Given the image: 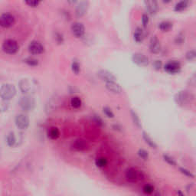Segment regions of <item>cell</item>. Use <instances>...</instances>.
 Listing matches in <instances>:
<instances>
[{
	"label": "cell",
	"mask_w": 196,
	"mask_h": 196,
	"mask_svg": "<svg viewBox=\"0 0 196 196\" xmlns=\"http://www.w3.org/2000/svg\"><path fill=\"white\" fill-rule=\"evenodd\" d=\"M195 99V96L189 90H181L179 91L174 97V100L176 104L180 107H184L186 105L192 103Z\"/></svg>",
	"instance_id": "1"
},
{
	"label": "cell",
	"mask_w": 196,
	"mask_h": 196,
	"mask_svg": "<svg viewBox=\"0 0 196 196\" xmlns=\"http://www.w3.org/2000/svg\"><path fill=\"white\" fill-rule=\"evenodd\" d=\"M16 94V88L13 84H4L0 88V97L3 101H9Z\"/></svg>",
	"instance_id": "2"
},
{
	"label": "cell",
	"mask_w": 196,
	"mask_h": 196,
	"mask_svg": "<svg viewBox=\"0 0 196 196\" xmlns=\"http://www.w3.org/2000/svg\"><path fill=\"white\" fill-rule=\"evenodd\" d=\"M21 109L25 112H31L35 108V100L31 95H25L22 97L19 101Z\"/></svg>",
	"instance_id": "3"
},
{
	"label": "cell",
	"mask_w": 196,
	"mask_h": 196,
	"mask_svg": "<svg viewBox=\"0 0 196 196\" xmlns=\"http://www.w3.org/2000/svg\"><path fill=\"white\" fill-rule=\"evenodd\" d=\"M19 49V46L17 42L13 39H7L2 44V50L4 52L9 55H14L17 53Z\"/></svg>",
	"instance_id": "4"
},
{
	"label": "cell",
	"mask_w": 196,
	"mask_h": 196,
	"mask_svg": "<svg viewBox=\"0 0 196 196\" xmlns=\"http://www.w3.org/2000/svg\"><path fill=\"white\" fill-rule=\"evenodd\" d=\"M15 126L19 128V130H27L30 124V120L28 115L24 114V113H20V114L16 115L15 118Z\"/></svg>",
	"instance_id": "5"
},
{
	"label": "cell",
	"mask_w": 196,
	"mask_h": 196,
	"mask_svg": "<svg viewBox=\"0 0 196 196\" xmlns=\"http://www.w3.org/2000/svg\"><path fill=\"white\" fill-rule=\"evenodd\" d=\"M163 68L164 70L168 74H175L180 72L182 66L180 62L178 61H169L164 65Z\"/></svg>",
	"instance_id": "6"
},
{
	"label": "cell",
	"mask_w": 196,
	"mask_h": 196,
	"mask_svg": "<svg viewBox=\"0 0 196 196\" xmlns=\"http://www.w3.org/2000/svg\"><path fill=\"white\" fill-rule=\"evenodd\" d=\"M132 61L135 65L139 67H146L149 64V60L148 57L140 52L133 54L132 56Z\"/></svg>",
	"instance_id": "7"
},
{
	"label": "cell",
	"mask_w": 196,
	"mask_h": 196,
	"mask_svg": "<svg viewBox=\"0 0 196 196\" xmlns=\"http://www.w3.org/2000/svg\"><path fill=\"white\" fill-rule=\"evenodd\" d=\"M15 19L9 13H4L0 15V26L2 28H10L15 24Z\"/></svg>",
	"instance_id": "8"
},
{
	"label": "cell",
	"mask_w": 196,
	"mask_h": 196,
	"mask_svg": "<svg viewBox=\"0 0 196 196\" xmlns=\"http://www.w3.org/2000/svg\"><path fill=\"white\" fill-rule=\"evenodd\" d=\"M70 30H71L72 34L78 38L84 37V34H85L84 25H83V23L79 22L73 23L71 25V27H70Z\"/></svg>",
	"instance_id": "9"
},
{
	"label": "cell",
	"mask_w": 196,
	"mask_h": 196,
	"mask_svg": "<svg viewBox=\"0 0 196 196\" xmlns=\"http://www.w3.org/2000/svg\"><path fill=\"white\" fill-rule=\"evenodd\" d=\"M29 48V52L32 55H41V54H42L45 52L44 45L41 42H38V41L31 42L29 43V48Z\"/></svg>",
	"instance_id": "10"
},
{
	"label": "cell",
	"mask_w": 196,
	"mask_h": 196,
	"mask_svg": "<svg viewBox=\"0 0 196 196\" xmlns=\"http://www.w3.org/2000/svg\"><path fill=\"white\" fill-rule=\"evenodd\" d=\"M97 76L98 78L102 80L103 81H104L105 83L110 81H116V78L114 74H113L112 72H111L110 70H105V69H101L97 72Z\"/></svg>",
	"instance_id": "11"
},
{
	"label": "cell",
	"mask_w": 196,
	"mask_h": 196,
	"mask_svg": "<svg viewBox=\"0 0 196 196\" xmlns=\"http://www.w3.org/2000/svg\"><path fill=\"white\" fill-rule=\"evenodd\" d=\"M144 6L147 12V15H150L152 16L156 15L159 10L158 2L154 0L144 1Z\"/></svg>",
	"instance_id": "12"
},
{
	"label": "cell",
	"mask_w": 196,
	"mask_h": 196,
	"mask_svg": "<svg viewBox=\"0 0 196 196\" xmlns=\"http://www.w3.org/2000/svg\"><path fill=\"white\" fill-rule=\"evenodd\" d=\"M89 9V2L88 1H82L77 5L75 13L78 17H83L87 14Z\"/></svg>",
	"instance_id": "13"
},
{
	"label": "cell",
	"mask_w": 196,
	"mask_h": 196,
	"mask_svg": "<svg viewBox=\"0 0 196 196\" xmlns=\"http://www.w3.org/2000/svg\"><path fill=\"white\" fill-rule=\"evenodd\" d=\"M149 52L152 54H158L161 52L162 45L160 43L159 38L154 35L152 36L150 39L149 42Z\"/></svg>",
	"instance_id": "14"
},
{
	"label": "cell",
	"mask_w": 196,
	"mask_h": 196,
	"mask_svg": "<svg viewBox=\"0 0 196 196\" xmlns=\"http://www.w3.org/2000/svg\"><path fill=\"white\" fill-rule=\"evenodd\" d=\"M105 87L109 91L114 94H120L122 92L121 86L117 83V81H110L105 83Z\"/></svg>",
	"instance_id": "15"
},
{
	"label": "cell",
	"mask_w": 196,
	"mask_h": 196,
	"mask_svg": "<svg viewBox=\"0 0 196 196\" xmlns=\"http://www.w3.org/2000/svg\"><path fill=\"white\" fill-rule=\"evenodd\" d=\"M125 176H126V179H127L128 181L134 182H136L139 179V172L135 169L134 168H129L126 169Z\"/></svg>",
	"instance_id": "16"
},
{
	"label": "cell",
	"mask_w": 196,
	"mask_h": 196,
	"mask_svg": "<svg viewBox=\"0 0 196 196\" xmlns=\"http://www.w3.org/2000/svg\"><path fill=\"white\" fill-rule=\"evenodd\" d=\"M19 87L20 90L22 93H28L31 90L32 88V84L29 79L25 78V79H22L19 83Z\"/></svg>",
	"instance_id": "17"
},
{
	"label": "cell",
	"mask_w": 196,
	"mask_h": 196,
	"mask_svg": "<svg viewBox=\"0 0 196 196\" xmlns=\"http://www.w3.org/2000/svg\"><path fill=\"white\" fill-rule=\"evenodd\" d=\"M133 38L136 43H142L145 38V34L143 29L140 27L136 28L134 33H133Z\"/></svg>",
	"instance_id": "18"
},
{
	"label": "cell",
	"mask_w": 196,
	"mask_h": 196,
	"mask_svg": "<svg viewBox=\"0 0 196 196\" xmlns=\"http://www.w3.org/2000/svg\"><path fill=\"white\" fill-rule=\"evenodd\" d=\"M142 136H143V140L145 141V143H146L150 147V148L157 149L158 146H157V144L156 143V142H155V141L152 139V137L149 135L146 132L143 131V133H142Z\"/></svg>",
	"instance_id": "19"
},
{
	"label": "cell",
	"mask_w": 196,
	"mask_h": 196,
	"mask_svg": "<svg viewBox=\"0 0 196 196\" xmlns=\"http://www.w3.org/2000/svg\"><path fill=\"white\" fill-rule=\"evenodd\" d=\"M87 147H88V145H87V143H86L84 139H76V140L73 143V148H74V149H76V150H84V149H87Z\"/></svg>",
	"instance_id": "20"
},
{
	"label": "cell",
	"mask_w": 196,
	"mask_h": 196,
	"mask_svg": "<svg viewBox=\"0 0 196 196\" xmlns=\"http://www.w3.org/2000/svg\"><path fill=\"white\" fill-rule=\"evenodd\" d=\"M189 6V1L188 0H182L180 2H177L175 4V7H174V11L179 12V11H182Z\"/></svg>",
	"instance_id": "21"
},
{
	"label": "cell",
	"mask_w": 196,
	"mask_h": 196,
	"mask_svg": "<svg viewBox=\"0 0 196 196\" xmlns=\"http://www.w3.org/2000/svg\"><path fill=\"white\" fill-rule=\"evenodd\" d=\"M130 116H131V119L133 120V124L136 126L137 128H142V123H141V120L139 118V115L133 110H130Z\"/></svg>",
	"instance_id": "22"
},
{
	"label": "cell",
	"mask_w": 196,
	"mask_h": 196,
	"mask_svg": "<svg viewBox=\"0 0 196 196\" xmlns=\"http://www.w3.org/2000/svg\"><path fill=\"white\" fill-rule=\"evenodd\" d=\"M172 23L169 21H163L162 22H160L159 24V30H161L162 32H169V31L171 30L172 29Z\"/></svg>",
	"instance_id": "23"
},
{
	"label": "cell",
	"mask_w": 196,
	"mask_h": 196,
	"mask_svg": "<svg viewBox=\"0 0 196 196\" xmlns=\"http://www.w3.org/2000/svg\"><path fill=\"white\" fill-rule=\"evenodd\" d=\"M16 137H15V133L13 132H10L9 134L7 135L6 137V143L7 145L10 147H13L15 146V144H16Z\"/></svg>",
	"instance_id": "24"
},
{
	"label": "cell",
	"mask_w": 196,
	"mask_h": 196,
	"mask_svg": "<svg viewBox=\"0 0 196 196\" xmlns=\"http://www.w3.org/2000/svg\"><path fill=\"white\" fill-rule=\"evenodd\" d=\"M48 135L51 139H57L60 136V131L57 127H52L48 130Z\"/></svg>",
	"instance_id": "25"
},
{
	"label": "cell",
	"mask_w": 196,
	"mask_h": 196,
	"mask_svg": "<svg viewBox=\"0 0 196 196\" xmlns=\"http://www.w3.org/2000/svg\"><path fill=\"white\" fill-rule=\"evenodd\" d=\"M108 160L105 157H98L95 160V165L98 168H104L107 166Z\"/></svg>",
	"instance_id": "26"
},
{
	"label": "cell",
	"mask_w": 196,
	"mask_h": 196,
	"mask_svg": "<svg viewBox=\"0 0 196 196\" xmlns=\"http://www.w3.org/2000/svg\"><path fill=\"white\" fill-rule=\"evenodd\" d=\"M70 105L73 108L78 109L81 107L82 105V101L80 100V97H74L70 100Z\"/></svg>",
	"instance_id": "27"
},
{
	"label": "cell",
	"mask_w": 196,
	"mask_h": 196,
	"mask_svg": "<svg viewBox=\"0 0 196 196\" xmlns=\"http://www.w3.org/2000/svg\"><path fill=\"white\" fill-rule=\"evenodd\" d=\"M185 35L183 32H179V34L175 36V43L177 45H182L185 43Z\"/></svg>",
	"instance_id": "28"
},
{
	"label": "cell",
	"mask_w": 196,
	"mask_h": 196,
	"mask_svg": "<svg viewBox=\"0 0 196 196\" xmlns=\"http://www.w3.org/2000/svg\"><path fill=\"white\" fill-rule=\"evenodd\" d=\"M23 61H24L27 65H29V66L30 67H37L38 65V64H39V62H38V61L36 58H34V57H26V58L24 59Z\"/></svg>",
	"instance_id": "29"
},
{
	"label": "cell",
	"mask_w": 196,
	"mask_h": 196,
	"mask_svg": "<svg viewBox=\"0 0 196 196\" xmlns=\"http://www.w3.org/2000/svg\"><path fill=\"white\" fill-rule=\"evenodd\" d=\"M71 70L76 75L80 74V65L78 61L76 60H73L72 63H71Z\"/></svg>",
	"instance_id": "30"
},
{
	"label": "cell",
	"mask_w": 196,
	"mask_h": 196,
	"mask_svg": "<svg viewBox=\"0 0 196 196\" xmlns=\"http://www.w3.org/2000/svg\"><path fill=\"white\" fill-rule=\"evenodd\" d=\"M162 158H163L164 161L167 162V163L169 164V165H170V166H176V162H175V160L173 158H172L171 156H169V155L163 154L162 155Z\"/></svg>",
	"instance_id": "31"
},
{
	"label": "cell",
	"mask_w": 196,
	"mask_h": 196,
	"mask_svg": "<svg viewBox=\"0 0 196 196\" xmlns=\"http://www.w3.org/2000/svg\"><path fill=\"white\" fill-rule=\"evenodd\" d=\"M179 171H180V172H181L182 175H185L186 177H189L190 178V179H193V178H195L194 174H193L191 171H189V169H185V168L179 167Z\"/></svg>",
	"instance_id": "32"
},
{
	"label": "cell",
	"mask_w": 196,
	"mask_h": 196,
	"mask_svg": "<svg viewBox=\"0 0 196 196\" xmlns=\"http://www.w3.org/2000/svg\"><path fill=\"white\" fill-rule=\"evenodd\" d=\"M137 154H138L139 158L143 160H147L149 159V152L143 149H139L137 152Z\"/></svg>",
	"instance_id": "33"
},
{
	"label": "cell",
	"mask_w": 196,
	"mask_h": 196,
	"mask_svg": "<svg viewBox=\"0 0 196 196\" xmlns=\"http://www.w3.org/2000/svg\"><path fill=\"white\" fill-rule=\"evenodd\" d=\"M143 192L146 193V194L150 195L154 192V186L151 184H146L143 186Z\"/></svg>",
	"instance_id": "34"
},
{
	"label": "cell",
	"mask_w": 196,
	"mask_h": 196,
	"mask_svg": "<svg viewBox=\"0 0 196 196\" xmlns=\"http://www.w3.org/2000/svg\"><path fill=\"white\" fill-rule=\"evenodd\" d=\"M196 57V52L195 50H190L185 54V58L188 61H193Z\"/></svg>",
	"instance_id": "35"
},
{
	"label": "cell",
	"mask_w": 196,
	"mask_h": 196,
	"mask_svg": "<svg viewBox=\"0 0 196 196\" xmlns=\"http://www.w3.org/2000/svg\"><path fill=\"white\" fill-rule=\"evenodd\" d=\"M55 42H57L58 45L63 44L64 42H65V38H64L63 34H61L60 32H56L55 33Z\"/></svg>",
	"instance_id": "36"
},
{
	"label": "cell",
	"mask_w": 196,
	"mask_h": 196,
	"mask_svg": "<svg viewBox=\"0 0 196 196\" xmlns=\"http://www.w3.org/2000/svg\"><path fill=\"white\" fill-rule=\"evenodd\" d=\"M103 113H104L105 115H106V116H107L108 118H113L114 117V113H113V112L112 111V110H111L110 107H104L103 108Z\"/></svg>",
	"instance_id": "37"
},
{
	"label": "cell",
	"mask_w": 196,
	"mask_h": 196,
	"mask_svg": "<svg viewBox=\"0 0 196 196\" xmlns=\"http://www.w3.org/2000/svg\"><path fill=\"white\" fill-rule=\"evenodd\" d=\"M93 120L94 121V123H96V124H97L98 126H103L104 125V121L102 118H101V116H99V115L97 114H94L93 116Z\"/></svg>",
	"instance_id": "38"
},
{
	"label": "cell",
	"mask_w": 196,
	"mask_h": 196,
	"mask_svg": "<svg viewBox=\"0 0 196 196\" xmlns=\"http://www.w3.org/2000/svg\"><path fill=\"white\" fill-rule=\"evenodd\" d=\"M152 67H153V68L156 70H159L162 67V61H160V60H156V61H153V63H152Z\"/></svg>",
	"instance_id": "39"
},
{
	"label": "cell",
	"mask_w": 196,
	"mask_h": 196,
	"mask_svg": "<svg viewBox=\"0 0 196 196\" xmlns=\"http://www.w3.org/2000/svg\"><path fill=\"white\" fill-rule=\"evenodd\" d=\"M149 19V15L147 14L144 13L142 15V19H141V22H142V25L143 27H146L148 25Z\"/></svg>",
	"instance_id": "40"
},
{
	"label": "cell",
	"mask_w": 196,
	"mask_h": 196,
	"mask_svg": "<svg viewBox=\"0 0 196 196\" xmlns=\"http://www.w3.org/2000/svg\"><path fill=\"white\" fill-rule=\"evenodd\" d=\"M25 4H27L30 7H37L40 4V2L39 1H26Z\"/></svg>",
	"instance_id": "41"
},
{
	"label": "cell",
	"mask_w": 196,
	"mask_h": 196,
	"mask_svg": "<svg viewBox=\"0 0 196 196\" xmlns=\"http://www.w3.org/2000/svg\"><path fill=\"white\" fill-rule=\"evenodd\" d=\"M113 129L116 131L118 132H122L123 131V127L120 126V124H114V125H113Z\"/></svg>",
	"instance_id": "42"
},
{
	"label": "cell",
	"mask_w": 196,
	"mask_h": 196,
	"mask_svg": "<svg viewBox=\"0 0 196 196\" xmlns=\"http://www.w3.org/2000/svg\"><path fill=\"white\" fill-rule=\"evenodd\" d=\"M189 82H190L189 84L192 86V87H194V86L195 85V74H193L192 77L191 78V80H189Z\"/></svg>",
	"instance_id": "43"
},
{
	"label": "cell",
	"mask_w": 196,
	"mask_h": 196,
	"mask_svg": "<svg viewBox=\"0 0 196 196\" xmlns=\"http://www.w3.org/2000/svg\"><path fill=\"white\" fill-rule=\"evenodd\" d=\"M176 192H177L178 196H185V194H184L181 190H179V189H178V190L176 191Z\"/></svg>",
	"instance_id": "44"
},
{
	"label": "cell",
	"mask_w": 196,
	"mask_h": 196,
	"mask_svg": "<svg viewBox=\"0 0 196 196\" xmlns=\"http://www.w3.org/2000/svg\"><path fill=\"white\" fill-rule=\"evenodd\" d=\"M163 2V3H169V2H171V0H169V1H162Z\"/></svg>",
	"instance_id": "45"
}]
</instances>
